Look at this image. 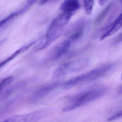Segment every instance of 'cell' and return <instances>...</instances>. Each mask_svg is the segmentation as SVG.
I'll return each instance as SVG.
<instances>
[{"mask_svg":"<svg viewBox=\"0 0 122 122\" xmlns=\"http://www.w3.org/2000/svg\"><path fill=\"white\" fill-rule=\"evenodd\" d=\"M13 80V78L11 76L8 77L4 78L3 80L0 84V92L3 90L4 89L7 87L12 82Z\"/></svg>","mask_w":122,"mask_h":122,"instance_id":"cell-12","label":"cell"},{"mask_svg":"<svg viewBox=\"0 0 122 122\" xmlns=\"http://www.w3.org/2000/svg\"><path fill=\"white\" fill-rule=\"evenodd\" d=\"M43 113L36 111L29 114L12 116L13 122H37L42 118Z\"/></svg>","mask_w":122,"mask_h":122,"instance_id":"cell-4","label":"cell"},{"mask_svg":"<svg viewBox=\"0 0 122 122\" xmlns=\"http://www.w3.org/2000/svg\"><path fill=\"white\" fill-rule=\"evenodd\" d=\"M122 27V12L118 16L114 21L110 25L108 30L106 31L100 37V41H102L106 38L115 34Z\"/></svg>","mask_w":122,"mask_h":122,"instance_id":"cell-6","label":"cell"},{"mask_svg":"<svg viewBox=\"0 0 122 122\" xmlns=\"http://www.w3.org/2000/svg\"><path fill=\"white\" fill-rule=\"evenodd\" d=\"M109 0H99V3L101 6H103Z\"/></svg>","mask_w":122,"mask_h":122,"instance_id":"cell-16","label":"cell"},{"mask_svg":"<svg viewBox=\"0 0 122 122\" xmlns=\"http://www.w3.org/2000/svg\"><path fill=\"white\" fill-rule=\"evenodd\" d=\"M114 64L107 62L89 71L70 79L64 83L62 89L67 90L78 85L89 82L100 78L105 75L113 68Z\"/></svg>","mask_w":122,"mask_h":122,"instance_id":"cell-2","label":"cell"},{"mask_svg":"<svg viewBox=\"0 0 122 122\" xmlns=\"http://www.w3.org/2000/svg\"><path fill=\"white\" fill-rule=\"evenodd\" d=\"M48 1L49 0H41V1H40V4H44L48 2Z\"/></svg>","mask_w":122,"mask_h":122,"instance_id":"cell-17","label":"cell"},{"mask_svg":"<svg viewBox=\"0 0 122 122\" xmlns=\"http://www.w3.org/2000/svg\"><path fill=\"white\" fill-rule=\"evenodd\" d=\"M122 42V33L115 38L112 42L113 45H117Z\"/></svg>","mask_w":122,"mask_h":122,"instance_id":"cell-15","label":"cell"},{"mask_svg":"<svg viewBox=\"0 0 122 122\" xmlns=\"http://www.w3.org/2000/svg\"><path fill=\"white\" fill-rule=\"evenodd\" d=\"M71 44L68 39L62 42L54 50L52 56L53 59L59 58L66 54L69 50Z\"/></svg>","mask_w":122,"mask_h":122,"instance_id":"cell-8","label":"cell"},{"mask_svg":"<svg viewBox=\"0 0 122 122\" xmlns=\"http://www.w3.org/2000/svg\"><path fill=\"white\" fill-rule=\"evenodd\" d=\"M79 0H65L60 5L61 13L73 16L80 8Z\"/></svg>","mask_w":122,"mask_h":122,"instance_id":"cell-5","label":"cell"},{"mask_svg":"<svg viewBox=\"0 0 122 122\" xmlns=\"http://www.w3.org/2000/svg\"><path fill=\"white\" fill-rule=\"evenodd\" d=\"M31 6L30 4L26 2L25 5L23 8L9 15L6 17L4 19H3L0 21V27L1 28L2 27H4L5 26L7 25L8 23H10L11 21L25 13Z\"/></svg>","mask_w":122,"mask_h":122,"instance_id":"cell-7","label":"cell"},{"mask_svg":"<svg viewBox=\"0 0 122 122\" xmlns=\"http://www.w3.org/2000/svg\"><path fill=\"white\" fill-rule=\"evenodd\" d=\"M108 92V88L104 85L96 84L92 85L74 97L70 104L64 107L62 111L64 112L72 111L101 98L105 95Z\"/></svg>","mask_w":122,"mask_h":122,"instance_id":"cell-1","label":"cell"},{"mask_svg":"<svg viewBox=\"0 0 122 122\" xmlns=\"http://www.w3.org/2000/svg\"><path fill=\"white\" fill-rule=\"evenodd\" d=\"M34 44V43H31L29 44H28V45H27L26 46H23V47H21V48L19 49L18 50L16 51V52H14L13 54L11 56H10L9 57L7 58L6 59L3 61L2 62H1L0 67H2L3 66L9 62L11 60H13L14 58H16V57L17 56H18L21 53L25 51L28 50Z\"/></svg>","mask_w":122,"mask_h":122,"instance_id":"cell-10","label":"cell"},{"mask_svg":"<svg viewBox=\"0 0 122 122\" xmlns=\"http://www.w3.org/2000/svg\"><path fill=\"white\" fill-rule=\"evenodd\" d=\"M94 0H84V8L86 14L91 15L93 11Z\"/></svg>","mask_w":122,"mask_h":122,"instance_id":"cell-11","label":"cell"},{"mask_svg":"<svg viewBox=\"0 0 122 122\" xmlns=\"http://www.w3.org/2000/svg\"><path fill=\"white\" fill-rule=\"evenodd\" d=\"M122 117V110L116 113L109 118L108 122H112Z\"/></svg>","mask_w":122,"mask_h":122,"instance_id":"cell-14","label":"cell"},{"mask_svg":"<svg viewBox=\"0 0 122 122\" xmlns=\"http://www.w3.org/2000/svg\"><path fill=\"white\" fill-rule=\"evenodd\" d=\"M90 61L88 59H82L65 62L60 65L55 70L54 76L60 77L69 73L78 72L88 66Z\"/></svg>","mask_w":122,"mask_h":122,"instance_id":"cell-3","label":"cell"},{"mask_svg":"<svg viewBox=\"0 0 122 122\" xmlns=\"http://www.w3.org/2000/svg\"><path fill=\"white\" fill-rule=\"evenodd\" d=\"M121 0V2H122V0Z\"/></svg>","mask_w":122,"mask_h":122,"instance_id":"cell-18","label":"cell"},{"mask_svg":"<svg viewBox=\"0 0 122 122\" xmlns=\"http://www.w3.org/2000/svg\"></svg>","mask_w":122,"mask_h":122,"instance_id":"cell-19","label":"cell"},{"mask_svg":"<svg viewBox=\"0 0 122 122\" xmlns=\"http://www.w3.org/2000/svg\"><path fill=\"white\" fill-rule=\"evenodd\" d=\"M58 84L57 83H52L46 85L42 87L34 92L32 97V100H37L43 97L55 89Z\"/></svg>","mask_w":122,"mask_h":122,"instance_id":"cell-9","label":"cell"},{"mask_svg":"<svg viewBox=\"0 0 122 122\" xmlns=\"http://www.w3.org/2000/svg\"><path fill=\"white\" fill-rule=\"evenodd\" d=\"M110 6H111V4H110L106 8V9H105L102 12L101 14H100L99 16L97 17V19L96 20V23H99V22H100L102 20V19L105 16V14H106L107 11L109 10V8H110Z\"/></svg>","mask_w":122,"mask_h":122,"instance_id":"cell-13","label":"cell"}]
</instances>
